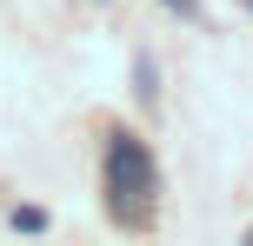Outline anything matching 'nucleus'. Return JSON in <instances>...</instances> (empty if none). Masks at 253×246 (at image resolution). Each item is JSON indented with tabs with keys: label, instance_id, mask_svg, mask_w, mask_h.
<instances>
[{
	"label": "nucleus",
	"instance_id": "nucleus-1",
	"mask_svg": "<svg viewBox=\"0 0 253 246\" xmlns=\"http://www.w3.org/2000/svg\"><path fill=\"white\" fill-rule=\"evenodd\" d=\"M100 180H107V207H114L120 226H147V220H153V200H160V167H153L147 140H133V133H107Z\"/></svg>",
	"mask_w": 253,
	"mask_h": 246
},
{
	"label": "nucleus",
	"instance_id": "nucleus-4",
	"mask_svg": "<svg viewBox=\"0 0 253 246\" xmlns=\"http://www.w3.org/2000/svg\"><path fill=\"white\" fill-rule=\"evenodd\" d=\"M167 7H173V13H193V0H167Z\"/></svg>",
	"mask_w": 253,
	"mask_h": 246
},
{
	"label": "nucleus",
	"instance_id": "nucleus-2",
	"mask_svg": "<svg viewBox=\"0 0 253 246\" xmlns=\"http://www.w3.org/2000/svg\"><path fill=\"white\" fill-rule=\"evenodd\" d=\"M133 100H140V106L160 100V67H153L147 53H133Z\"/></svg>",
	"mask_w": 253,
	"mask_h": 246
},
{
	"label": "nucleus",
	"instance_id": "nucleus-3",
	"mask_svg": "<svg viewBox=\"0 0 253 246\" xmlns=\"http://www.w3.org/2000/svg\"><path fill=\"white\" fill-rule=\"evenodd\" d=\"M7 226H13V233H47V213H40V207H13Z\"/></svg>",
	"mask_w": 253,
	"mask_h": 246
},
{
	"label": "nucleus",
	"instance_id": "nucleus-5",
	"mask_svg": "<svg viewBox=\"0 0 253 246\" xmlns=\"http://www.w3.org/2000/svg\"><path fill=\"white\" fill-rule=\"evenodd\" d=\"M240 246H253V226H247V233H240Z\"/></svg>",
	"mask_w": 253,
	"mask_h": 246
}]
</instances>
